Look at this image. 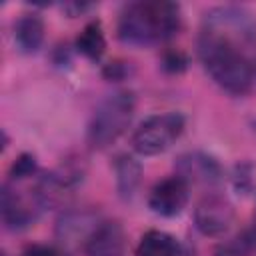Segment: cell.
Instances as JSON below:
<instances>
[{
    "instance_id": "cell-1",
    "label": "cell",
    "mask_w": 256,
    "mask_h": 256,
    "mask_svg": "<svg viewBox=\"0 0 256 256\" xmlns=\"http://www.w3.org/2000/svg\"><path fill=\"white\" fill-rule=\"evenodd\" d=\"M180 28V8L164 0L130 2L118 18V36L132 46H150L168 40Z\"/></svg>"
},
{
    "instance_id": "cell-2",
    "label": "cell",
    "mask_w": 256,
    "mask_h": 256,
    "mask_svg": "<svg viewBox=\"0 0 256 256\" xmlns=\"http://www.w3.org/2000/svg\"><path fill=\"white\" fill-rule=\"evenodd\" d=\"M198 58L210 78L228 94L244 96L250 92L254 72L248 58L234 42L202 30L198 36Z\"/></svg>"
},
{
    "instance_id": "cell-3",
    "label": "cell",
    "mask_w": 256,
    "mask_h": 256,
    "mask_svg": "<svg viewBox=\"0 0 256 256\" xmlns=\"http://www.w3.org/2000/svg\"><path fill=\"white\" fill-rule=\"evenodd\" d=\"M136 108V98L128 90L106 96L94 110L88 124V144L92 148H106L114 144L130 126Z\"/></svg>"
},
{
    "instance_id": "cell-4",
    "label": "cell",
    "mask_w": 256,
    "mask_h": 256,
    "mask_svg": "<svg viewBox=\"0 0 256 256\" xmlns=\"http://www.w3.org/2000/svg\"><path fill=\"white\" fill-rule=\"evenodd\" d=\"M182 130H184V116L178 112L150 116L134 130L132 148L142 156L162 154L180 138Z\"/></svg>"
},
{
    "instance_id": "cell-5",
    "label": "cell",
    "mask_w": 256,
    "mask_h": 256,
    "mask_svg": "<svg viewBox=\"0 0 256 256\" xmlns=\"http://www.w3.org/2000/svg\"><path fill=\"white\" fill-rule=\"evenodd\" d=\"M238 46V42L256 40V16L242 6H218L204 14V28Z\"/></svg>"
},
{
    "instance_id": "cell-6",
    "label": "cell",
    "mask_w": 256,
    "mask_h": 256,
    "mask_svg": "<svg viewBox=\"0 0 256 256\" xmlns=\"http://www.w3.org/2000/svg\"><path fill=\"white\" fill-rule=\"evenodd\" d=\"M194 224L204 236H222L234 224V206L220 194H208L194 208Z\"/></svg>"
},
{
    "instance_id": "cell-7",
    "label": "cell",
    "mask_w": 256,
    "mask_h": 256,
    "mask_svg": "<svg viewBox=\"0 0 256 256\" xmlns=\"http://www.w3.org/2000/svg\"><path fill=\"white\" fill-rule=\"evenodd\" d=\"M176 176H180L188 186L196 184V186H214L222 180L224 170L220 166V162L206 154V152H184L176 158Z\"/></svg>"
},
{
    "instance_id": "cell-8",
    "label": "cell",
    "mask_w": 256,
    "mask_h": 256,
    "mask_svg": "<svg viewBox=\"0 0 256 256\" xmlns=\"http://www.w3.org/2000/svg\"><path fill=\"white\" fill-rule=\"evenodd\" d=\"M190 198V186L180 176H168L154 184L148 196V206L154 214L164 218L178 216Z\"/></svg>"
},
{
    "instance_id": "cell-9",
    "label": "cell",
    "mask_w": 256,
    "mask_h": 256,
    "mask_svg": "<svg viewBox=\"0 0 256 256\" xmlns=\"http://www.w3.org/2000/svg\"><path fill=\"white\" fill-rule=\"evenodd\" d=\"M100 224V216L92 210H68L56 222V238L64 246L86 244Z\"/></svg>"
},
{
    "instance_id": "cell-10",
    "label": "cell",
    "mask_w": 256,
    "mask_h": 256,
    "mask_svg": "<svg viewBox=\"0 0 256 256\" xmlns=\"http://www.w3.org/2000/svg\"><path fill=\"white\" fill-rule=\"evenodd\" d=\"M2 220L10 230H22L26 226H30L38 212L42 210V206L38 204V200L34 198V194L30 198H24L22 194H18L16 190H12L8 184H4L2 188Z\"/></svg>"
},
{
    "instance_id": "cell-11",
    "label": "cell",
    "mask_w": 256,
    "mask_h": 256,
    "mask_svg": "<svg viewBox=\"0 0 256 256\" xmlns=\"http://www.w3.org/2000/svg\"><path fill=\"white\" fill-rule=\"evenodd\" d=\"M124 230L116 222H102L84 244L86 256H124Z\"/></svg>"
},
{
    "instance_id": "cell-12",
    "label": "cell",
    "mask_w": 256,
    "mask_h": 256,
    "mask_svg": "<svg viewBox=\"0 0 256 256\" xmlns=\"http://www.w3.org/2000/svg\"><path fill=\"white\" fill-rule=\"evenodd\" d=\"M14 42L22 54H34L44 42V22L38 14H24L14 26Z\"/></svg>"
},
{
    "instance_id": "cell-13",
    "label": "cell",
    "mask_w": 256,
    "mask_h": 256,
    "mask_svg": "<svg viewBox=\"0 0 256 256\" xmlns=\"http://www.w3.org/2000/svg\"><path fill=\"white\" fill-rule=\"evenodd\" d=\"M114 174H116V188L120 198L132 200L142 182V164L128 154H120L114 160Z\"/></svg>"
},
{
    "instance_id": "cell-14",
    "label": "cell",
    "mask_w": 256,
    "mask_h": 256,
    "mask_svg": "<svg viewBox=\"0 0 256 256\" xmlns=\"http://www.w3.org/2000/svg\"><path fill=\"white\" fill-rule=\"evenodd\" d=\"M180 244L174 236L162 230H148L136 248V256H178Z\"/></svg>"
},
{
    "instance_id": "cell-15",
    "label": "cell",
    "mask_w": 256,
    "mask_h": 256,
    "mask_svg": "<svg viewBox=\"0 0 256 256\" xmlns=\"http://www.w3.org/2000/svg\"><path fill=\"white\" fill-rule=\"evenodd\" d=\"M76 48L88 60H100L106 52V38L100 22H88L76 38Z\"/></svg>"
},
{
    "instance_id": "cell-16",
    "label": "cell",
    "mask_w": 256,
    "mask_h": 256,
    "mask_svg": "<svg viewBox=\"0 0 256 256\" xmlns=\"http://www.w3.org/2000/svg\"><path fill=\"white\" fill-rule=\"evenodd\" d=\"M230 184L238 196H248L256 186V166L252 162H238L232 168Z\"/></svg>"
},
{
    "instance_id": "cell-17",
    "label": "cell",
    "mask_w": 256,
    "mask_h": 256,
    "mask_svg": "<svg viewBox=\"0 0 256 256\" xmlns=\"http://www.w3.org/2000/svg\"><path fill=\"white\" fill-rule=\"evenodd\" d=\"M254 252L248 234L242 232L240 236H234L230 240H224L214 248V256H250Z\"/></svg>"
},
{
    "instance_id": "cell-18",
    "label": "cell",
    "mask_w": 256,
    "mask_h": 256,
    "mask_svg": "<svg viewBox=\"0 0 256 256\" xmlns=\"http://www.w3.org/2000/svg\"><path fill=\"white\" fill-rule=\"evenodd\" d=\"M36 158L32 156V154H20L16 160H14V164H12V168H10V178L12 180H24V178H28V176H32L34 172H36Z\"/></svg>"
},
{
    "instance_id": "cell-19",
    "label": "cell",
    "mask_w": 256,
    "mask_h": 256,
    "mask_svg": "<svg viewBox=\"0 0 256 256\" xmlns=\"http://www.w3.org/2000/svg\"><path fill=\"white\" fill-rule=\"evenodd\" d=\"M186 64H188L186 56L178 50H170L162 56V68L168 72H182L186 68Z\"/></svg>"
},
{
    "instance_id": "cell-20",
    "label": "cell",
    "mask_w": 256,
    "mask_h": 256,
    "mask_svg": "<svg viewBox=\"0 0 256 256\" xmlns=\"http://www.w3.org/2000/svg\"><path fill=\"white\" fill-rule=\"evenodd\" d=\"M92 8H94V4H88V2H66V4H62V10H64L70 18L82 16L84 12H88V10H92Z\"/></svg>"
},
{
    "instance_id": "cell-21",
    "label": "cell",
    "mask_w": 256,
    "mask_h": 256,
    "mask_svg": "<svg viewBox=\"0 0 256 256\" xmlns=\"http://www.w3.org/2000/svg\"><path fill=\"white\" fill-rule=\"evenodd\" d=\"M22 256H66V254H62L54 248H48V246H32Z\"/></svg>"
},
{
    "instance_id": "cell-22",
    "label": "cell",
    "mask_w": 256,
    "mask_h": 256,
    "mask_svg": "<svg viewBox=\"0 0 256 256\" xmlns=\"http://www.w3.org/2000/svg\"><path fill=\"white\" fill-rule=\"evenodd\" d=\"M246 234H248V240H250V244H252V248L256 250V216H254V220H252V224H250V228L246 230Z\"/></svg>"
},
{
    "instance_id": "cell-23",
    "label": "cell",
    "mask_w": 256,
    "mask_h": 256,
    "mask_svg": "<svg viewBox=\"0 0 256 256\" xmlns=\"http://www.w3.org/2000/svg\"><path fill=\"white\" fill-rule=\"evenodd\" d=\"M250 126H252V130L256 132V116H252V118H250Z\"/></svg>"
}]
</instances>
